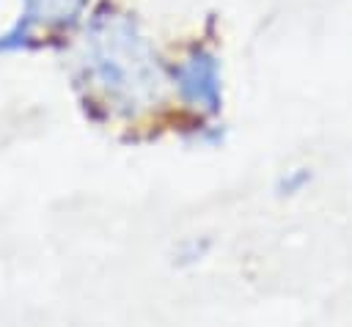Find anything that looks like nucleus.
<instances>
[{
	"label": "nucleus",
	"mask_w": 352,
	"mask_h": 327,
	"mask_svg": "<svg viewBox=\"0 0 352 327\" xmlns=\"http://www.w3.org/2000/svg\"><path fill=\"white\" fill-rule=\"evenodd\" d=\"M91 60L102 85L138 104L157 91L160 74L146 38L121 14H99L91 22Z\"/></svg>",
	"instance_id": "f257e3e1"
},
{
	"label": "nucleus",
	"mask_w": 352,
	"mask_h": 327,
	"mask_svg": "<svg viewBox=\"0 0 352 327\" xmlns=\"http://www.w3.org/2000/svg\"><path fill=\"white\" fill-rule=\"evenodd\" d=\"M173 77L187 102L206 107L209 113L220 107V74H217V60L209 52H192L187 60H182L173 69Z\"/></svg>",
	"instance_id": "f03ea898"
},
{
	"label": "nucleus",
	"mask_w": 352,
	"mask_h": 327,
	"mask_svg": "<svg viewBox=\"0 0 352 327\" xmlns=\"http://www.w3.org/2000/svg\"><path fill=\"white\" fill-rule=\"evenodd\" d=\"M82 3L85 0H25V16L19 19L14 33L0 38V49L22 44V38L28 36V30L36 22H66V19H72L82 8Z\"/></svg>",
	"instance_id": "7ed1b4c3"
}]
</instances>
